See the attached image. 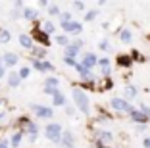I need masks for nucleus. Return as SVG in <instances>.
<instances>
[{"label": "nucleus", "instance_id": "obj_1", "mask_svg": "<svg viewBox=\"0 0 150 148\" xmlns=\"http://www.w3.org/2000/svg\"><path fill=\"white\" fill-rule=\"evenodd\" d=\"M44 137L50 140V142H56L60 144L62 142V137H64V127L60 123H48L44 127Z\"/></svg>", "mask_w": 150, "mask_h": 148}, {"label": "nucleus", "instance_id": "obj_2", "mask_svg": "<svg viewBox=\"0 0 150 148\" xmlns=\"http://www.w3.org/2000/svg\"><path fill=\"white\" fill-rule=\"evenodd\" d=\"M71 96H73V102H75V106L81 110L83 113H91V104H88V96L85 94L81 89H73V92H71Z\"/></svg>", "mask_w": 150, "mask_h": 148}, {"label": "nucleus", "instance_id": "obj_3", "mask_svg": "<svg viewBox=\"0 0 150 148\" xmlns=\"http://www.w3.org/2000/svg\"><path fill=\"white\" fill-rule=\"evenodd\" d=\"M31 112L35 113V118H39V119H50V118H54V110L50 108V106L31 104Z\"/></svg>", "mask_w": 150, "mask_h": 148}, {"label": "nucleus", "instance_id": "obj_4", "mask_svg": "<svg viewBox=\"0 0 150 148\" xmlns=\"http://www.w3.org/2000/svg\"><path fill=\"white\" fill-rule=\"evenodd\" d=\"M29 35L33 37V40H35V44H40V46H48L50 44V35H46V33H44L42 29H40V27H35V29L31 31V33H29Z\"/></svg>", "mask_w": 150, "mask_h": 148}, {"label": "nucleus", "instance_id": "obj_5", "mask_svg": "<svg viewBox=\"0 0 150 148\" xmlns=\"http://www.w3.org/2000/svg\"><path fill=\"white\" fill-rule=\"evenodd\" d=\"M31 65H33V69L40 71V73H54L56 71V67L48 60H31Z\"/></svg>", "mask_w": 150, "mask_h": 148}, {"label": "nucleus", "instance_id": "obj_6", "mask_svg": "<svg viewBox=\"0 0 150 148\" xmlns=\"http://www.w3.org/2000/svg\"><path fill=\"white\" fill-rule=\"evenodd\" d=\"M110 106L114 110H117V112H123V113H131V110H133V106L129 104L125 98H112Z\"/></svg>", "mask_w": 150, "mask_h": 148}, {"label": "nucleus", "instance_id": "obj_7", "mask_svg": "<svg viewBox=\"0 0 150 148\" xmlns=\"http://www.w3.org/2000/svg\"><path fill=\"white\" fill-rule=\"evenodd\" d=\"M18 62H19V56L16 52H4L0 56V65H4V67H13Z\"/></svg>", "mask_w": 150, "mask_h": 148}, {"label": "nucleus", "instance_id": "obj_8", "mask_svg": "<svg viewBox=\"0 0 150 148\" xmlns=\"http://www.w3.org/2000/svg\"><path fill=\"white\" fill-rule=\"evenodd\" d=\"M62 29H64V35H79L83 31V25L79 21H71V23H62Z\"/></svg>", "mask_w": 150, "mask_h": 148}, {"label": "nucleus", "instance_id": "obj_9", "mask_svg": "<svg viewBox=\"0 0 150 148\" xmlns=\"http://www.w3.org/2000/svg\"><path fill=\"white\" fill-rule=\"evenodd\" d=\"M18 40H19V46L25 48V50H29V52L35 48V46H33V44H35V40H33L31 35H27V33H21V35L18 37Z\"/></svg>", "mask_w": 150, "mask_h": 148}, {"label": "nucleus", "instance_id": "obj_10", "mask_svg": "<svg viewBox=\"0 0 150 148\" xmlns=\"http://www.w3.org/2000/svg\"><path fill=\"white\" fill-rule=\"evenodd\" d=\"M23 133L29 135V140H31V142H35L37 137H39V125H37L35 121H29V123H27V127L23 129Z\"/></svg>", "mask_w": 150, "mask_h": 148}, {"label": "nucleus", "instance_id": "obj_11", "mask_svg": "<svg viewBox=\"0 0 150 148\" xmlns=\"http://www.w3.org/2000/svg\"><path fill=\"white\" fill-rule=\"evenodd\" d=\"M98 60H100V58H96V54L87 52V54L83 56V60H81V64H83L87 69H93L94 65H98Z\"/></svg>", "mask_w": 150, "mask_h": 148}, {"label": "nucleus", "instance_id": "obj_12", "mask_svg": "<svg viewBox=\"0 0 150 148\" xmlns=\"http://www.w3.org/2000/svg\"><path fill=\"white\" fill-rule=\"evenodd\" d=\"M6 79H8V87L10 89H18L19 85H21V81H23V79L19 77V71H12V73H8Z\"/></svg>", "mask_w": 150, "mask_h": 148}, {"label": "nucleus", "instance_id": "obj_13", "mask_svg": "<svg viewBox=\"0 0 150 148\" xmlns=\"http://www.w3.org/2000/svg\"><path fill=\"white\" fill-rule=\"evenodd\" d=\"M129 115H131V119H133L135 123H141V125H146V123H148V118H146L141 110H135V108H133Z\"/></svg>", "mask_w": 150, "mask_h": 148}, {"label": "nucleus", "instance_id": "obj_14", "mask_svg": "<svg viewBox=\"0 0 150 148\" xmlns=\"http://www.w3.org/2000/svg\"><path fill=\"white\" fill-rule=\"evenodd\" d=\"M62 144L64 148H73L75 146V137H73V133L71 131H64V137H62Z\"/></svg>", "mask_w": 150, "mask_h": 148}, {"label": "nucleus", "instance_id": "obj_15", "mask_svg": "<svg viewBox=\"0 0 150 148\" xmlns=\"http://www.w3.org/2000/svg\"><path fill=\"white\" fill-rule=\"evenodd\" d=\"M31 58L33 60H44V58H46V48L44 46H37L35 44V48L31 50Z\"/></svg>", "mask_w": 150, "mask_h": 148}, {"label": "nucleus", "instance_id": "obj_16", "mask_svg": "<svg viewBox=\"0 0 150 148\" xmlns=\"http://www.w3.org/2000/svg\"><path fill=\"white\" fill-rule=\"evenodd\" d=\"M98 65L102 69V77H110V58H100Z\"/></svg>", "mask_w": 150, "mask_h": 148}, {"label": "nucleus", "instance_id": "obj_17", "mask_svg": "<svg viewBox=\"0 0 150 148\" xmlns=\"http://www.w3.org/2000/svg\"><path fill=\"white\" fill-rule=\"evenodd\" d=\"M23 135H25L23 131H16V133L12 135V139H10V146L12 148H19V144H21V140H23Z\"/></svg>", "mask_w": 150, "mask_h": 148}, {"label": "nucleus", "instance_id": "obj_18", "mask_svg": "<svg viewBox=\"0 0 150 148\" xmlns=\"http://www.w3.org/2000/svg\"><path fill=\"white\" fill-rule=\"evenodd\" d=\"M112 85H114V83H112V79L110 77H102L100 79V81H96V89H94V91H106V89H112Z\"/></svg>", "mask_w": 150, "mask_h": 148}, {"label": "nucleus", "instance_id": "obj_19", "mask_svg": "<svg viewBox=\"0 0 150 148\" xmlns=\"http://www.w3.org/2000/svg\"><path fill=\"white\" fill-rule=\"evenodd\" d=\"M96 137H98L96 140H100L102 144H108V142H112V140H114V135H112L110 131H98Z\"/></svg>", "mask_w": 150, "mask_h": 148}, {"label": "nucleus", "instance_id": "obj_20", "mask_svg": "<svg viewBox=\"0 0 150 148\" xmlns=\"http://www.w3.org/2000/svg\"><path fill=\"white\" fill-rule=\"evenodd\" d=\"M23 18L27 19V21H37V18H39V12L33 8H25L23 10Z\"/></svg>", "mask_w": 150, "mask_h": 148}, {"label": "nucleus", "instance_id": "obj_21", "mask_svg": "<svg viewBox=\"0 0 150 148\" xmlns=\"http://www.w3.org/2000/svg\"><path fill=\"white\" fill-rule=\"evenodd\" d=\"M52 106H64V108H66V106H67L66 94H64V92H58V94L52 98Z\"/></svg>", "mask_w": 150, "mask_h": 148}, {"label": "nucleus", "instance_id": "obj_22", "mask_svg": "<svg viewBox=\"0 0 150 148\" xmlns=\"http://www.w3.org/2000/svg\"><path fill=\"white\" fill-rule=\"evenodd\" d=\"M58 85H60V79L54 77V75H48V77L44 79V87H48V89H58Z\"/></svg>", "mask_w": 150, "mask_h": 148}, {"label": "nucleus", "instance_id": "obj_23", "mask_svg": "<svg viewBox=\"0 0 150 148\" xmlns=\"http://www.w3.org/2000/svg\"><path fill=\"white\" fill-rule=\"evenodd\" d=\"M77 54H79V48L75 46V44H69V46H66V50H64V56L66 58H77Z\"/></svg>", "mask_w": 150, "mask_h": 148}, {"label": "nucleus", "instance_id": "obj_24", "mask_svg": "<svg viewBox=\"0 0 150 148\" xmlns=\"http://www.w3.org/2000/svg\"><path fill=\"white\" fill-rule=\"evenodd\" d=\"M40 29L46 33V35H52L54 31H56V25L52 21H40Z\"/></svg>", "mask_w": 150, "mask_h": 148}, {"label": "nucleus", "instance_id": "obj_25", "mask_svg": "<svg viewBox=\"0 0 150 148\" xmlns=\"http://www.w3.org/2000/svg\"><path fill=\"white\" fill-rule=\"evenodd\" d=\"M131 64H133L131 56H125V54H121V56H117V65H121V67H129Z\"/></svg>", "mask_w": 150, "mask_h": 148}, {"label": "nucleus", "instance_id": "obj_26", "mask_svg": "<svg viewBox=\"0 0 150 148\" xmlns=\"http://www.w3.org/2000/svg\"><path fill=\"white\" fill-rule=\"evenodd\" d=\"M46 13L48 16H60L62 13V10H60V4H56V2H50L48 10H46Z\"/></svg>", "mask_w": 150, "mask_h": 148}, {"label": "nucleus", "instance_id": "obj_27", "mask_svg": "<svg viewBox=\"0 0 150 148\" xmlns=\"http://www.w3.org/2000/svg\"><path fill=\"white\" fill-rule=\"evenodd\" d=\"M54 40H56V42L60 44V46H64V48H66V46H69V44H71V42H69V35H58Z\"/></svg>", "mask_w": 150, "mask_h": 148}, {"label": "nucleus", "instance_id": "obj_28", "mask_svg": "<svg viewBox=\"0 0 150 148\" xmlns=\"http://www.w3.org/2000/svg\"><path fill=\"white\" fill-rule=\"evenodd\" d=\"M119 39H121V42H131L133 33H131L129 29H121V33H119Z\"/></svg>", "mask_w": 150, "mask_h": 148}, {"label": "nucleus", "instance_id": "obj_29", "mask_svg": "<svg viewBox=\"0 0 150 148\" xmlns=\"http://www.w3.org/2000/svg\"><path fill=\"white\" fill-rule=\"evenodd\" d=\"M10 40H12L10 31H8V29H2V33H0V44H8Z\"/></svg>", "mask_w": 150, "mask_h": 148}, {"label": "nucleus", "instance_id": "obj_30", "mask_svg": "<svg viewBox=\"0 0 150 148\" xmlns=\"http://www.w3.org/2000/svg\"><path fill=\"white\" fill-rule=\"evenodd\" d=\"M71 21H73L71 12H62L60 13V25H62V23H71Z\"/></svg>", "mask_w": 150, "mask_h": 148}, {"label": "nucleus", "instance_id": "obj_31", "mask_svg": "<svg viewBox=\"0 0 150 148\" xmlns=\"http://www.w3.org/2000/svg\"><path fill=\"white\" fill-rule=\"evenodd\" d=\"M135 96H137V89L135 87H125V98H127V100H131Z\"/></svg>", "mask_w": 150, "mask_h": 148}, {"label": "nucleus", "instance_id": "obj_32", "mask_svg": "<svg viewBox=\"0 0 150 148\" xmlns=\"http://www.w3.org/2000/svg\"><path fill=\"white\" fill-rule=\"evenodd\" d=\"M29 75H31V67H21V69H19V77L21 79H29Z\"/></svg>", "mask_w": 150, "mask_h": 148}, {"label": "nucleus", "instance_id": "obj_33", "mask_svg": "<svg viewBox=\"0 0 150 148\" xmlns=\"http://www.w3.org/2000/svg\"><path fill=\"white\" fill-rule=\"evenodd\" d=\"M42 92H44L46 96H52V98H54L58 92H62V91H60V89H48V87H44V91H42Z\"/></svg>", "mask_w": 150, "mask_h": 148}, {"label": "nucleus", "instance_id": "obj_34", "mask_svg": "<svg viewBox=\"0 0 150 148\" xmlns=\"http://www.w3.org/2000/svg\"><path fill=\"white\" fill-rule=\"evenodd\" d=\"M96 16H98V12H96V10H88V12L85 13V21H93V19L96 18Z\"/></svg>", "mask_w": 150, "mask_h": 148}, {"label": "nucleus", "instance_id": "obj_35", "mask_svg": "<svg viewBox=\"0 0 150 148\" xmlns=\"http://www.w3.org/2000/svg\"><path fill=\"white\" fill-rule=\"evenodd\" d=\"M64 64H66V65H71V67H75V65L79 64V62L75 60V58H66V56H64Z\"/></svg>", "mask_w": 150, "mask_h": 148}, {"label": "nucleus", "instance_id": "obj_36", "mask_svg": "<svg viewBox=\"0 0 150 148\" xmlns=\"http://www.w3.org/2000/svg\"><path fill=\"white\" fill-rule=\"evenodd\" d=\"M98 48H100V50H104V52H106V50H110V42H108L106 39H104V40H100V44H98Z\"/></svg>", "mask_w": 150, "mask_h": 148}, {"label": "nucleus", "instance_id": "obj_37", "mask_svg": "<svg viewBox=\"0 0 150 148\" xmlns=\"http://www.w3.org/2000/svg\"><path fill=\"white\" fill-rule=\"evenodd\" d=\"M21 16H23V10H18V8L12 10V19H18V18H21Z\"/></svg>", "mask_w": 150, "mask_h": 148}, {"label": "nucleus", "instance_id": "obj_38", "mask_svg": "<svg viewBox=\"0 0 150 148\" xmlns=\"http://www.w3.org/2000/svg\"><path fill=\"white\" fill-rule=\"evenodd\" d=\"M73 8H75V10H81V12H83V10H85V2H79V0H75V2H73Z\"/></svg>", "mask_w": 150, "mask_h": 148}, {"label": "nucleus", "instance_id": "obj_39", "mask_svg": "<svg viewBox=\"0 0 150 148\" xmlns=\"http://www.w3.org/2000/svg\"><path fill=\"white\" fill-rule=\"evenodd\" d=\"M141 112L144 113L146 118H150V108H148V106H146V104H141Z\"/></svg>", "mask_w": 150, "mask_h": 148}, {"label": "nucleus", "instance_id": "obj_40", "mask_svg": "<svg viewBox=\"0 0 150 148\" xmlns=\"http://www.w3.org/2000/svg\"><path fill=\"white\" fill-rule=\"evenodd\" d=\"M0 148H10V139L0 140Z\"/></svg>", "mask_w": 150, "mask_h": 148}, {"label": "nucleus", "instance_id": "obj_41", "mask_svg": "<svg viewBox=\"0 0 150 148\" xmlns=\"http://www.w3.org/2000/svg\"><path fill=\"white\" fill-rule=\"evenodd\" d=\"M71 44H75V46H77V48H79V50H81V48H83V40H81V39H77V40H73V42H71Z\"/></svg>", "mask_w": 150, "mask_h": 148}, {"label": "nucleus", "instance_id": "obj_42", "mask_svg": "<svg viewBox=\"0 0 150 148\" xmlns=\"http://www.w3.org/2000/svg\"><path fill=\"white\" fill-rule=\"evenodd\" d=\"M48 6H50V2H46V0H40L39 2V8H46L48 10Z\"/></svg>", "mask_w": 150, "mask_h": 148}, {"label": "nucleus", "instance_id": "obj_43", "mask_svg": "<svg viewBox=\"0 0 150 148\" xmlns=\"http://www.w3.org/2000/svg\"><path fill=\"white\" fill-rule=\"evenodd\" d=\"M13 8H18V10H23V2H21V0H16V2H13Z\"/></svg>", "mask_w": 150, "mask_h": 148}, {"label": "nucleus", "instance_id": "obj_44", "mask_svg": "<svg viewBox=\"0 0 150 148\" xmlns=\"http://www.w3.org/2000/svg\"><path fill=\"white\" fill-rule=\"evenodd\" d=\"M66 113L67 115H75V110L71 108V106H66Z\"/></svg>", "mask_w": 150, "mask_h": 148}, {"label": "nucleus", "instance_id": "obj_45", "mask_svg": "<svg viewBox=\"0 0 150 148\" xmlns=\"http://www.w3.org/2000/svg\"><path fill=\"white\" fill-rule=\"evenodd\" d=\"M4 75H6V67H4V65H0V79L4 77ZM6 77H8V75H6Z\"/></svg>", "mask_w": 150, "mask_h": 148}, {"label": "nucleus", "instance_id": "obj_46", "mask_svg": "<svg viewBox=\"0 0 150 148\" xmlns=\"http://www.w3.org/2000/svg\"><path fill=\"white\" fill-rule=\"evenodd\" d=\"M142 144H144V148H150V137H146V139H144V142H142Z\"/></svg>", "mask_w": 150, "mask_h": 148}, {"label": "nucleus", "instance_id": "obj_47", "mask_svg": "<svg viewBox=\"0 0 150 148\" xmlns=\"http://www.w3.org/2000/svg\"><path fill=\"white\" fill-rule=\"evenodd\" d=\"M2 119H6V112H0V121Z\"/></svg>", "mask_w": 150, "mask_h": 148}, {"label": "nucleus", "instance_id": "obj_48", "mask_svg": "<svg viewBox=\"0 0 150 148\" xmlns=\"http://www.w3.org/2000/svg\"><path fill=\"white\" fill-rule=\"evenodd\" d=\"M2 104H4V100H2V98H0V106H2Z\"/></svg>", "mask_w": 150, "mask_h": 148}, {"label": "nucleus", "instance_id": "obj_49", "mask_svg": "<svg viewBox=\"0 0 150 148\" xmlns=\"http://www.w3.org/2000/svg\"><path fill=\"white\" fill-rule=\"evenodd\" d=\"M0 33H2V29H0Z\"/></svg>", "mask_w": 150, "mask_h": 148}]
</instances>
